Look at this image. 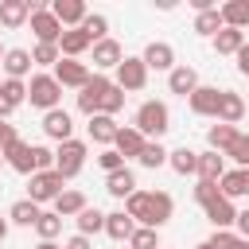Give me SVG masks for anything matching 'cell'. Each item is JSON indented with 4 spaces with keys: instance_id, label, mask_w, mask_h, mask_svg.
<instances>
[{
    "instance_id": "6da1fadb",
    "label": "cell",
    "mask_w": 249,
    "mask_h": 249,
    "mask_svg": "<svg viewBox=\"0 0 249 249\" xmlns=\"http://www.w3.org/2000/svg\"><path fill=\"white\" fill-rule=\"evenodd\" d=\"M132 124L140 128L144 140H160V136L171 128V109H167L163 101H144V105L136 109V121H132Z\"/></svg>"
},
{
    "instance_id": "7a4b0ae2",
    "label": "cell",
    "mask_w": 249,
    "mask_h": 249,
    "mask_svg": "<svg viewBox=\"0 0 249 249\" xmlns=\"http://www.w3.org/2000/svg\"><path fill=\"white\" fill-rule=\"evenodd\" d=\"M27 101H31L35 109H43V113L58 109V101H62V86L54 82V74H31V82H27Z\"/></svg>"
},
{
    "instance_id": "3957f363",
    "label": "cell",
    "mask_w": 249,
    "mask_h": 249,
    "mask_svg": "<svg viewBox=\"0 0 249 249\" xmlns=\"http://www.w3.org/2000/svg\"><path fill=\"white\" fill-rule=\"evenodd\" d=\"M86 156H89L86 140H66V144H58V152H54V171H58L62 179H74V175L82 171Z\"/></svg>"
},
{
    "instance_id": "277c9868",
    "label": "cell",
    "mask_w": 249,
    "mask_h": 249,
    "mask_svg": "<svg viewBox=\"0 0 249 249\" xmlns=\"http://www.w3.org/2000/svg\"><path fill=\"white\" fill-rule=\"evenodd\" d=\"M62 191H66V179L58 171H35L31 183H27V198L31 202H54Z\"/></svg>"
},
{
    "instance_id": "5b68a950",
    "label": "cell",
    "mask_w": 249,
    "mask_h": 249,
    "mask_svg": "<svg viewBox=\"0 0 249 249\" xmlns=\"http://www.w3.org/2000/svg\"><path fill=\"white\" fill-rule=\"evenodd\" d=\"M31 31H35V43H58L66 27L51 16V4L35 0V12H31Z\"/></svg>"
},
{
    "instance_id": "8992f818",
    "label": "cell",
    "mask_w": 249,
    "mask_h": 249,
    "mask_svg": "<svg viewBox=\"0 0 249 249\" xmlns=\"http://www.w3.org/2000/svg\"><path fill=\"white\" fill-rule=\"evenodd\" d=\"M117 86H121L124 93H136V89L148 86V66H144L140 54H124V62L117 66Z\"/></svg>"
},
{
    "instance_id": "52a82bcc",
    "label": "cell",
    "mask_w": 249,
    "mask_h": 249,
    "mask_svg": "<svg viewBox=\"0 0 249 249\" xmlns=\"http://www.w3.org/2000/svg\"><path fill=\"white\" fill-rule=\"evenodd\" d=\"M171 214H175L171 195H167V191H148V210H144V222H140V226L160 230V226H167V222H171Z\"/></svg>"
},
{
    "instance_id": "ba28073f",
    "label": "cell",
    "mask_w": 249,
    "mask_h": 249,
    "mask_svg": "<svg viewBox=\"0 0 249 249\" xmlns=\"http://www.w3.org/2000/svg\"><path fill=\"white\" fill-rule=\"evenodd\" d=\"M89 78H93V74H89V66H86L82 58H58V66H54V82H58L62 89H82Z\"/></svg>"
},
{
    "instance_id": "9c48e42d",
    "label": "cell",
    "mask_w": 249,
    "mask_h": 249,
    "mask_svg": "<svg viewBox=\"0 0 249 249\" xmlns=\"http://www.w3.org/2000/svg\"><path fill=\"white\" fill-rule=\"evenodd\" d=\"M113 82L105 78V74H93L82 89H78V109L86 113V117H97V109H101V97H105V89H109Z\"/></svg>"
},
{
    "instance_id": "30bf717a",
    "label": "cell",
    "mask_w": 249,
    "mask_h": 249,
    "mask_svg": "<svg viewBox=\"0 0 249 249\" xmlns=\"http://www.w3.org/2000/svg\"><path fill=\"white\" fill-rule=\"evenodd\" d=\"M144 66L148 70H163V74H171L175 70V47L171 43H163V39H152L148 47H144Z\"/></svg>"
},
{
    "instance_id": "8fae6325",
    "label": "cell",
    "mask_w": 249,
    "mask_h": 249,
    "mask_svg": "<svg viewBox=\"0 0 249 249\" xmlns=\"http://www.w3.org/2000/svg\"><path fill=\"white\" fill-rule=\"evenodd\" d=\"M187 105H191V113H195V117H214V121H218L222 89H218V86H198V89L187 97Z\"/></svg>"
},
{
    "instance_id": "7c38bea8",
    "label": "cell",
    "mask_w": 249,
    "mask_h": 249,
    "mask_svg": "<svg viewBox=\"0 0 249 249\" xmlns=\"http://www.w3.org/2000/svg\"><path fill=\"white\" fill-rule=\"evenodd\" d=\"M202 210H206V218H210V226L214 230H230V226H237V210H233V202L218 191L210 202H202Z\"/></svg>"
},
{
    "instance_id": "4fadbf2b",
    "label": "cell",
    "mask_w": 249,
    "mask_h": 249,
    "mask_svg": "<svg viewBox=\"0 0 249 249\" xmlns=\"http://www.w3.org/2000/svg\"><path fill=\"white\" fill-rule=\"evenodd\" d=\"M51 16L62 27H82L86 16H89V8H86V0H51Z\"/></svg>"
},
{
    "instance_id": "5bb4252c",
    "label": "cell",
    "mask_w": 249,
    "mask_h": 249,
    "mask_svg": "<svg viewBox=\"0 0 249 249\" xmlns=\"http://www.w3.org/2000/svg\"><path fill=\"white\" fill-rule=\"evenodd\" d=\"M43 132H47L51 140H58V144L74 140V121H70V113H66L62 105L51 109V113H43Z\"/></svg>"
},
{
    "instance_id": "9a60e30c",
    "label": "cell",
    "mask_w": 249,
    "mask_h": 249,
    "mask_svg": "<svg viewBox=\"0 0 249 249\" xmlns=\"http://www.w3.org/2000/svg\"><path fill=\"white\" fill-rule=\"evenodd\" d=\"M4 163L12 167V171H19V175H35V152H31V144H23V140H12L8 148H4Z\"/></svg>"
},
{
    "instance_id": "2e32d148",
    "label": "cell",
    "mask_w": 249,
    "mask_h": 249,
    "mask_svg": "<svg viewBox=\"0 0 249 249\" xmlns=\"http://www.w3.org/2000/svg\"><path fill=\"white\" fill-rule=\"evenodd\" d=\"M31 12H35V0H0V23L12 31L23 27L31 19Z\"/></svg>"
},
{
    "instance_id": "e0dca14e",
    "label": "cell",
    "mask_w": 249,
    "mask_h": 249,
    "mask_svg": "<svg viewBox=\"0 0 249 249\" xmlns=\"http://www.w3.org/2000/svg\"><path fill=\"white\" fill-rule=\"evenodd\" d=\"M124 62V51H121V43L117 39H101V43H93V70H117Z\"/></svg>"
},
{
    "instance_id": "ac0fdd59",
    "label": "cell",
    "mask_w": 249,
    "mask_h": 249,
    "mask_svg": "<svg viewBox=\"0 0 249 249\" xmlns=\"http://www.w3.org/2000/svg\"><path fill=\"white\" fill-rule=\"evenodd\" d=\"M31 51H23V47H12L8 54H4V62H0V70L8 74V78H16V82H23L27 74H31Z\"/></svg>"
},
{
    "instance_id": "d6986e66",
    "label": "cell",
    "mask_w": 249,
    "mask_h": 249,
    "mask_svg": "<svg viewBox=\"0 0 249 249\" xmlns=\"http://www.w3.org/2000/svg\"><path fill=\"white\" fill-rule=\"evenodd\" d=\"M167 89H171V93H179V97H191V93L198 89V70H195V66H187V62H183V66H175V70L167 74Z\"/></svg>"
},
{
    "instance_id": "ffe728a7",
    "label": "cell",
    "mask_w": 249,
    "mask_h": 249,
    "mask_svg": "<svg viewBox=\"0 0 249 249\" xmlns=\"http://www.w3.org/2000/svg\"><path fill=\"white\" fill-rule=\"evenodd\" d=\"M89 140L93 144H101V148H113V140H117V132H121V124L113 121V117H105V113H97V117H89Z\"/></svg>"
},
{
    "instance_id": "44dd1931",
    "label": "cell",
    "mask_w": 249,
    "mask_h": 249,
    "mask_svg": "<svg viewBox=\"0 0 249 249\" xmlns=\"http://www.w3.org/2000/svg\"><path fill=\"white\" fill-rule=\"evenodd\" d=\"M144 136H140V128L136 124H124L121 132H117V140H113V148L124 156V160H140V152H144Z\"/></svg>"
},
{
    "instance_id": "7402d4cb",
    "label": "cell",
    "mask_w": 249,
    "mask_h": 249,
    "mask_svg": "<svg viewBox=\"0 0 249 249\" xmlns=\"http://www.w3.org/2000/svg\"><path fill=\"white\" fill-rule=\"evenodd\" d=\"M89 47H93V39H89L82 27H66V31H62V39H58L62 58H78V54H86Z\"/></svg>"
},
{
    "instance_id": "603a6c76",
    "label": "cell",
    "mask_w": 249,
    "mask_h": 249,
    "mask_svg": "<svg viewBox=\"0 0 249 249\" xmlns=\"http://www.w3.org/2000/svg\"><path fill=\"white\" fill-rule=\"evenodd\" d=\"M249 113V105H245V97L241 93H233V89H222V105H218V121L222 124H237L241 117Z\"/></svg>"
},
{
    "instance_id": "cb8c5ba5",
    "label": "cell",
    "mask_w": 249,
    "mask_h": 249,
    "mask_svg": "<svg viewBox=\"0 0 249 249\" xmlns=\"http://www.w3.org/2000/svg\"><path fill=\"white\" fill-rule=\"evenodd\" d=\"M218 191L233 202V198H245L249 195V167H233V171H226L222 175V183H218Z\"/></svg>"
},
{
    "instance_id": "d4e9b609",
    "label": "cell",
    "mask_w": 249,
    "mask_h": 249,
    "mask_svg": "<svg viewBox=\"0 0 249 249\" xmlns=\"http://www.w3.org/2000/svg\"><path fill=\"white\" fill-rule=\"evenodd\" d=\"M241 132H237V124H210V132H206V144H210V152H218V156H226L230 148H233V140H237Z\"/></svg>"
},
{
    "instance_id": "484cf974",
    "label": "cell",
    "mask_w": 249,
    "mask_h": 249,
    "mask_svg": "<svg viewBox=\"0 0 249 249\" xmlns=\"http://www.w3.org/2000/svg\"><path fill=\"white\" fill-rule=\"evenodd\" d=\"M222 175H226V160L218 156V152H198V179L202 183H222Z\"/></svg>"
},
{
    "instance_id": "4316f807",
    "label": "cell",
    "mask_w": 249,
    "mask_h": 249,
    "mask_svg": "<svg viewBox=\"0 0 249 249\" xmlns=\"http://www.w3.org/2000/svg\"><path fill=\"white\" fill-rule=\"evenodd\" d=\"M86 206H89V202H86V195H82V191H74V187H66V191L54 198V214H58V218H78Z\"/></svg>"
},
{
    "instance_id": "83f0119b",
    "label": "cell",
    "mask_w": 249,
    "mask_h": 249,
    "mask_svg": "<svg viewBox=\"0 0 249 249\" xmlns=\"http://www.w3.org/2000/svg\"><path fill=\"white\" fill-rule=\"evenodd\" d=\"M105 233H109L113 241H128V237L136 233V222L124 214V206H121V210H113V214H105Z\"/></svg>"
},
{
    "instance_id": "f1b7e54d",
    "label": "cell",
    "mask_w": 249,
    "mask_h": 249,
    "mask_svg": "<svg viewBox=\"0 0 249 249\" xmlns=\"http://www.w3.org/2000/svg\"><path fill=\"white\" fill-rule=\"evenodd\" d=\"M167 163H171V171L175 175H198V152L195 148H175V152H167Z\"/></svg>"
},
{
    "instance_id": "f546056e",
    "label": "cell",
    "mask_w": 249,
    "mask_h": 249,
    "mask_svg": "<svg viewBox=\"0 0 249 249\" xmlns=\"http://www.w3.org/2000/svg\"><path fill=\"white\" fill-rule=\"evenodd\" d=\"M105 191H109L113 198H128V195L136 191V175H132L128 167H121V171L105 175Z\"/></svg>"
},
{
    "instance_id": "4dcf8cb0",
    "label": "cell",
    "mask_w": 249,
    "mask_h": 249,
    "mask_svg": "<svg viewBox=\"0 0 249 249\" xmlns=\"http://www.w3.org/2000/svg\"><path fill=\"white\" fill-rule=\"evenodd\" d=\"M39 202H31V198H19V202H12V210H8V222L12 226H35L39 222Z\"/></svg>"
},
{
    "instance_id": "1f68e13d",
    "label": "cell",
    "mask_w": 249,
    "mask_h": 249,
    "mask_svg": "<svg viewBox=\"0 0 249 249\" xmlns=\"http://www.w3.org/2000/svg\"><path fill=\"white\" fill-rule=\"evenodd\" d=\"M222 23L245 31V27H249V0H230V4H222Z\"/></svg>"
},
{
    "instance_id": "d6a6232c",
    "label": "cell",
    "mask_w": 249,
    "mask_h": 249,
    "mask_svg": "<svg viewBox=\"0 0 249 249\" xmlns=\"http://www.w3.org/2000/svg\"><path fill=\"white\" fill-rule=\"evenodd\" d=\"M241 47H245V31H237V27H222L214 35V51L218 54H237Z\"/></svg>"
},
{
    "instance_id": "836d02e7",
    "label": "cell",
    "mask_w": 249,
    "mask_h": 249,
    "mask_svg": "<svg viewBox=\"0 0 249 249\" xmlns=\"http://www.w3.org/2000/svg\"><path fill=\"white\" fill-rule=\"evenodd\" d=\"M74 222H78V233H82V237H93V233H101V230H105V214H101L97 206H86Z\"/></svg>"
},
{
    "instance_id": "e575fe53",
    "label": "cell",
    "mask_w": 249,
    "mask_h": 249,
    "mask_svg": "<svg viewBox=\"0 0 249 249\" xmlns=\"http://www.w3.org/2000/svg\"><path fill=\"white\" fill-rule=\"evenodd\" d=\"M222 27H226V23H222V8H210V12H198V16H195V31H198V35H210V39H214Z\"/></svg>"
},
{
    "instance_id": "d590c367",
    "label": "cell",
    "mask_w": 249,
    "mask_h": 249,
    "mask_svg": "<svg viewBox=\"0 0 249 249\" xmlns=\"http://www.w3.org/2000/svg\"><path fill=\"white\" fill-rule=\"evenodd\" d=\"M136 163H140V167H148V171H156V167H163V163H167V148H163L160 140H148Z\"/></svg>"
},
{
    "instance_id": "8d00e7d4",
    "label": "cell",
    "mask_w": 249,
    "mask_h": 249,
    "mask_svg": "<svg viewBox=\"0 0 249 249\" xmlns=\"http://www.w3.org/2000/svg\"><path fill=\"white\" fill-rule=\"evenodd\" d=\"M35 233H39V241H54V237L62 233V218H58L54 210H43L39 222H35Z\"/></svg>"
},
{
    "instance_id": "74e56055",
    "label": "cell",
    "mask_w": 249,
    "mask_h": 249,
    "mask_svg": "<svg viewBox=\"0 0 249 249\" xmlns=\"http://www.w3.org/2000/svg\"><path fill=\"white\" fill-rule=\"evenodd\" d=\"M0 97L12 105V109H19L23 101H27V82H16V78H4L0 82Z\"/></svg>"
},
{
    "instance_id": "f35d334b",
    "label": "cell",
    "mask_w": 249,
    "mask_h": 249,
    "mask_svg": "<svg viewBox=\"0 0 249 249\" xmlns=\"http://www.w3.org/2000/svg\"><path fill=\"white\" fill-rule=\"evenodd\" d=\"M82 31H86L93 43H101V39H109V19H105L101 12H89V16H86V23H82Z\"/></svg>"
},
{
    "instance_id": "ab89813d",
    "label": "cell",
    "mask_w": 249,
    "mask_h": 249,
    "mask_svg": "<svg viewBox=\"0 0 249 249\" xmlns=\"http://www.w3.org/2000/svg\"><path fill=\"white\" fill-rule=\"evenodd\" d=\"M58 58H62L58 43H35V51H31V62L35 66H58Z\"/></svg>"
},
{
    "instance_id": "60d3db41",
    "label": "cell",
    "mask_w": 249,
    "mask_h": 249,
    "mask_svg": "<svg viewBox=\"0 0 249 249\" xmlns=\"http://www.w3.org/2000/svg\"><path fill=\"white\" fill-rule=\"evenodd\" d=\"M128 249H163V245H160V230L136 226V233L128 237Z\"/></svg>"
},
{
    "instance_id": "b9f144b4",
    "label": "cell",
    "mask_w": 249,
    "mask_h": 249,
    "mask_svg": "<svg viewBox=\"0 0 249 249\" xmlns=\"http://www.w3.org/2000/svg\"><path fill=\"white\" fill-rule=\"evenodd\" d=\"M121 109H124V89H121V86L113 82V86L105 89V97H101V109H97V113L113 117V113H121Z\"/></svg>"
},
{
    "instance_id": "7bdbcfd3",
    "label": "cell",
    "mask_w": 249,
    "mask_h": 249,
    "mask_svg": "<svg viewBox=\"0 0 249 249\" xmlns=\"http://www.w3.org/2000/svg\"><path fill=\"white\" fill-rule=\"evenodd\" d=\"M144 210H148V191H132V195L124 198V214L140 226V222H144Z\"/></svg>"
},
{
    "instance_id": "ee69618b",
    "label": "cell",
    "mask_w": 249,
    "mask_h": 249,
    "mask_svg": "<svg viewBox=\"0 0 249 249\" xmlns=\"http://www.w3.org/2000/svg\"><path fill=\"white\" fill-rule=\"evenodd\" d=\"M97 163H101V171H105V175H113V171H121V167H124V156H121L117 148H101Z\"/></svg>"
},
{
    "instance_id": "f6af8a7d",
    "label": "cell",
    "mask_w": 249,
    "mask_h": 249,
    "mask_svg": "<svg viewBox=\"0 0 249 249\" xmlns=\"http://www.w3.org/2000/svg\"><path fill=\"white\" fill-rule=\"evenodd\" d=\"M226 156H230V160H237V167H249V132H241Z\"/></svg>"
},
{
    "instance_id": "bcb514c9",
    "label": "cell",
    "mask_w": 249,
    "mask_h": 249,
    "mask_svg": "<svg viewBox=\"0 0 249 249\" xmlns=\"http://www.w3.org/2000/svg\"><path fill=\"white\" fill-rule=\"evenodd\" d=\"M31 152H35V171H54V152L47 144H31Z\"/></svg>"
},
{
    "instance_id": "7dc6e473",
    "label": "cell",
    "mask_w": 249,
    "mask_h": 249,
    "mask_svg": "<svg viewBox=\"0 0 249 249\" xmlns=\"http://www.w3.org/2000/svg\"><path fill=\"white\" fill-rule=\"evenodd\" d=\"M206 241H210V245H214V249H230V245H233V241H237V233H230V230H214V233H210V237H206Z\"/></svg>"
},
{
    "instance_id": "c3c4849f",
    "label": "cell",
    "mask_w": 249,
    "mask_h": 249,
    "mask_svg": "<svg viewBox=\"0 0 249 249\" xmlns=\"http://www.w3.org/2000/svg\"><path fill=\"white\" fill-rule=\"evenodd\" d=\"M214 195H218V183H202V179H198V187H195V202L202 206V202H210Z\"/></svg>"
},
{
    "instance_id": "681fc988",
    "label": "cell",
    "mask_w": 249,
    "mask_h": 249,
    "mask_svg": "<svg viewBox=\"0 0 249 249\" xmlns=\"http://www.w3.org/2000/svg\"><path fill=\"white\" fill-rule=\"evenodd\" d=\"M12 140H19V136H16V124H8V121H0V152H4V148H8Z\"/></svg>"
},
{
    "instance_id": "f907efd6",
    "label": "cell",
    "mask_w": 249,
    "mask_h": 249,
    "mask_svg": "<svg viewBox=\"0 0 249 249\" xmlns=\"http://www.w3.org/2000/svg\"><path fill=\"white\" fill-rule=\"evenodd\" d=\"M233 58H237V74H245V78H249V43H245V47H241Z\"/></svg>"
},
{
    "instance_id": "816d5d0a",
    "label": "cell",
    "mask_w": 249,
    "mask_h": 249,
    "mask_svg": "<svg viewBox=\"0 0 249 249\" xmlns=\"http://www.w3.org/2000/svg\"><path fill=\"white\" fill-rule=\"evenodd\" d=\"M237 233L249 241V206H245V210H237Z\"/></svg>"
},
{
    "instance_id": "f5cc1de1",
    "label": "cell",
    "mask_w": 249,
    "mask_h": 249,
    "mask_svg": "<svg viewBox=\"0 0 249 249\" xmlns=\"http://www.w3.org/2000/svg\"><path fill=\"white\" fill-rule=\"evenodd\" d=\"M62 249H93V245H89V237H82V233H74V237H70V241H66Z\"/></svg>"
},
{
    "instance_id": "db71d44e",
    "label": "cell",
    "mask_w": 249,
    "mask_h": 249,
    "mask_svg": "<svg viewBox=\"0 0 249 249\" xmlns=\"http://www.w3.org/2000/svg\"><path fill=\"white\" fill-rule=\"evenodd\" d=\"M12 113H16V109H12V105H8V101H4V97H0V121H8V117H12Z\"/></svg>"
},
{
    "instance_id": "11a10c76",
    "label": "cell",
    "mask_w": 249,
    "mask_h": 249,
    "mask_svg": "<svg viewBox=\"0 0 249 249\" xmlns=\"http://www.w3.org/2000/svg\"><path fill=\"white\" fill-rule=\"evenodd\" d=\"M35 249H62V245H58V241H39Z\"/></svg>"
},
{
    "instance_id": "9f6ffc18",
    "label": "cell",
    "mask_w": 249,
    "mask_h": 249,
    "mask_svg": "<svg viewBox=\"0 0 249 249\" xmlns=\"http://www.w3.org/2000/svg\"><path fill=\"white\" fill-rule=\"evenodd\" d=\"M230 249H249V241H245V237H237V241H233Z\"/></svg>"
},
{
    "instance_id": "6f0895ef",
    "label": "cell",
    "mask_w": 249,
    "mask_h": 249,
    "mask_svg": "<svg viewBox=\"0 0 249 249\" xmlns=\"http://www.w3.org/2000/svg\"><path fill=\"white\" fill-rule=\"evenodd\" d=\"M8 237V218H0V241Z\"/></svg>"
},
{
    "instance_id": "680465c9",
    "label": "cell",
    "mask_w": 249,
    "mask_h": 249,
    "mask_svg": "<svg viewBox=\"0 0 249 249\" xmlns=\"http://www.w3.org/2000/svg\"><path fill=\"white\" fill-rule=\"evenodd\" d=\"M195 249H214V245H210V241H198V245H195Z\"/></svg>"
},
{
    "instance_id": "91938a15",
    "label": "cell",
    "mask_w": 249,
    "mask_h": 249,
    "mask_svg": "<svg viewBox=\"0 0 249 249\" xmlns=\"http://www.w3.org/2000/svg\"><path fill=\"white\" fill-rule=\"evenodd\" d=\"M4 54H8V51H4V47H0V62H4Z\"/></svg>"
},
{
    "instance_id": "94428289",
    "label": "cell",
    "mask_w": 249,
    "mask_h": 249,
    "mask_svg": "<svg viewBox=\"0 0 249 249\" xmlns=\"http://www.w3.org/2000/svg\"><path fill=\"white\" fill-rule=\"evenodd\" d=\"M0 167H4V152H0Z\"/></svg>"
},
{
    "instance_id": "6125c7cd",
    "label": "cell",
    "mask_w": 249,
    "mask_h": 249,
    "mask_svg": "<svg viewBox=\"0 0 249 249\" xmlns=\"http://www.w3.org/2000/svg\"><path fill=\"white\" fill-rule=\"evenodd\" d=\"M245 105H249V101H245Z\"/></svg>"
}]
</instances>
